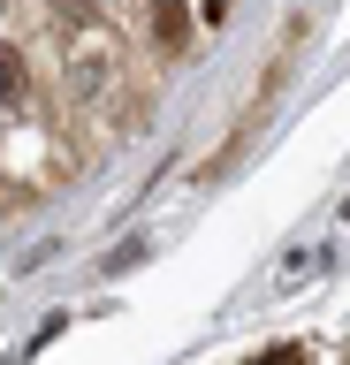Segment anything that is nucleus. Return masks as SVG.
<instances>
[{"label":"nucleus","instance_id":"7ed1b4c3","mask_svg":"<svg viewBox=\"0 0 350 365\" xmlns=\"http://www.w3.org/2000/svg\"><path fill=\"white\" fill-rule=\"evenodd\" d=\"M252 365H304V358H297V350H289V342H274V350H259Z\"/></svg>","mask_w":350,"mask_h":365},{"label":"nucleus","instance_id":"f257e3e1","mask_svg":"<svg viewBox=\"0 0 350 365\" xmlns=\"http://www.w3.org/2000/svg\"><path fill=\"white\" fill-rule=\"evenodd\" d=\"M153 38H160L168 53L190 46V8H183V0H153Z\"/></svg>","mask_w":350,"mask_h":365},{"label":"nucleus","instance_id":"39448f33","mask_svg":"<svg viewBox=\"0 0 350 365\" xmlns=\"http://www.w3.org/2000/svg\"><path fill=\"white\" fill-rule=\"evenodd\" d=\"M198 8H206V16H213V23H221V16H229V0H198Z\"/></svg>","mask_w":350,"mask_h":365},{"label":"nucleus","instance_id":"20e7f679","mask_svg":"<svg viewBox=\"0 0 350 365\" xmlns=\"http://www.w3.org/2000/svg\"><path fill=\"white\" fill-rule=\"evenodd\" d=\"M61 8H69V16H92V8H99V0H61Z\"/></svg>","mask_w":350,"mask_h":365},{"label":"nucleus","instance_id":"f03ea898","mask_svg":"<svg viewBox=\"0 0 350 365\" xmlns=\"http://www.w3.org/2000/svg\"><path fill=\"white\" fill-rule=\"evenodd\" d=\"M0 107H24V53L0 46Z\"/></svg>","mask_w":350,"mask_h":365}]
</instances>
